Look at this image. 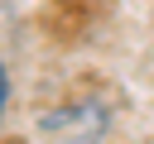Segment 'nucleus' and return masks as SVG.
I'll return each mask as SVG.
<instances>
[{
  "mask_svg": "<svg viewBox=\"0 0 154 144\" xmlns=\"http://www.w3.org/2000/svg\"><path fill=\"white\" fill-rule=\"evenodd\" d=\"M106 10H111V0H48L43 5V29L58 43H77L106 19Z\"/></svg>",
  "mask_w": 154,
  "mask_h": 144,
  "instance_id": "nucleus-1",
  "label": "nucleus"
},
{
  "mask_svg": "<svg viewBox=\"0 0 154 144\" xmlns=\"http://www.w3.org/2000/svg\"><path fill=\"white\" fill-rule=\"evenodd\" d=\"M5 106H10V72H5V62H0V120H5Z\"/></svg>",
  "mask_w": 154,
  "mask_h": 144,
  "instance_id": "nucleus-2",
  "label": "nucleus"
}]
</instances>
